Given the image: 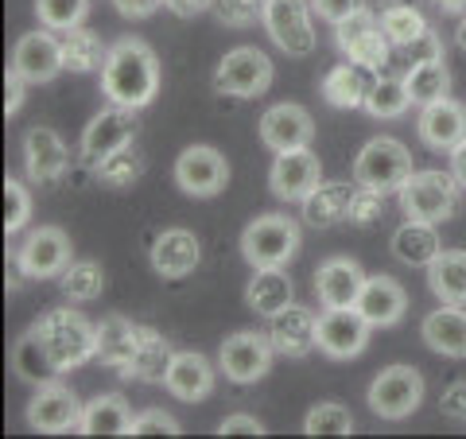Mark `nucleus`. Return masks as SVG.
I'll list each match as a JSON object with an SVG mask.
<instances>
[{"label":"nucleus","instance_id":"nucleus-6","mask_svg":"<svg viewBox=\"0 0 466 439\" xmlns=\"http://www.w3.org/2000/svg\"><path fill=\"white\" fill-rule=\"evenodd\" d=\"M334 39H339V51L350 63H358L366 70H385L392 39L385 36L381 16H373L370 8H361L354 16H346L342 24H334Z\"/></svg>","mask_w":466,"mask_h":439},{"label":"nucleus","instance_id":"nucleus-40","mask_svg":"<svg viewBox=\"0 0 466 439\" xmlns=\"http://www.w3.org/2000/svg\"><path fill=\"white\" fill-rule=\"evenodd\" d=\"M366 109L377 117V121H392V117H400V113L412 109V94H408L404 78H400V82L377 78L373 90H370V97H366Z\"/></svg>","mask_w":466,"mask_h":439},{"label":"nucleus","instance_id":"nucleus-21","mask_svg":"<svg viewBox=\"0 0 466 439\" xmlns=\"http://www.w3.org/2000/svg\"><path fill=\"white\" fill-rule=\"evenodd\" d=\"M94 358L113 370L116 377H137L133 362H137V323H128L121 315H106L97 323V342H94Z\"/></svg>","mask_w":466,"mask_h":439},{"label":"nucleus","instance_id":"nucleus-35","mask_svg":"<svg viewBox=\"0 0 466 439\" xmlns=\"http://www.w3.org/2000/svg\"><path fill=\"white\" fill-rule=\"evenodd\" d=\"M12 370L20 373V382H27V385H51L55 377H58V370H55V362H51V354L43 350V342H39V334H35V327L24 334V339L16 342V350H12Z\"/></svg>","mask_w":466,"mask_h":439},{"label":"nucleus","instance_id":"nucleus-50","mask_svg":"<svg viewBox=\"0 0 466 439\" xmlns=\"http://www.w3.org/2000/svg\"><path fill=\"white\" fill-rule=\"evenodd\" d=\"M440 408H443V416H451V420H466V382L447 385Z\"/></svg>","mask_w":466,"mask_h":439},{"label":"nucleus","instance_id":"nucleus-18","mask_svg":"<svg viewBox=\"0 0 466 439\" xmlns=\"http://www.w3.org/2000/svg\"><path fill=\"white\" fill-rule=\"evenodd\" d=\"M315 137V121L311 113L296 106V101H280L260 117V140L268 144L272 152H291V148H308Z\"/></svg>","mask_w":466,"mask_h":439},{"label":"nucleus","instance_id":"nucleus-8","mask_svg":"<svg viewBox=\"0 0 466 439\" xmlns=\"http://www.w3.org/2000/svg\"><path fill=\"white\" fill-rule=\"evenodd\" d=\"M272 339L260 331H238L229 334L218 350V365L233 385H253L272 370Z\"/></svg>","mask_w":466,"mask_h":439},{"label":"nucleus","instance_id":"nucleus-31","mask_svg":"<svg viewBox=\"0 0 466 439\" xmlns=\"http://www.w3.org/2000/svg\"><path fill=\"white\" fill-rule=\"evenodd\" d=\"M133 428V408L121 393H106V397H94L82 413V435H128Z\"/></svg>","mask_w":466,"mask_h":439},{"label":"nucleus","instance_id":"nucleus-30","mask_svg":"<svg viewBox=\"0 0 466 439\" xmlns=\"http://www.w3.org/2000/svg\"><path fill=\"white\" fill-rule=\"evenodd\" d=\"M373 90V82L366 78V66H358V63H339L330 70V75L323 78V101L334 109H361L366 106V97Z\"/></svg>","mask_w":466,"mask_h":439},{"label":"nucleus","instance_id":"nucleus-5","mask_svg":"<svg viewBox=\"0 0 466 439\" xmlns=\"http://www.w3.org/2000/svg\"><path fill=\"white\" fill-rule=\"evenodd\" d=\"M412 175V152L392 137H373L354 159V179L373 191H400L404 179Z\"/></svg>","mask_w":466,"mask_h":439},{"label":"nucleus","instance_id":"nucleus-12","mask_svg":"<svg viewBox=\"0 0 466 439\" xmlns=\"http://www.w3.org/2000/svg\"><path fill=\"white\" fill-rule=\"evenodd\" d=\"M370 346V319L358 307H327L319 315V350L330 358H358Z\"/></svg>","mask_w":466,"mask_h":439},{"label":"nucleus","instance_id":"nucleus-53","mask_svg":"<svg viewBox=\"0 0 466 439\" xmlns=\"http://www.w3.org/2000/svg\"><path fill=\"white\" fill-rule=\"evenodd\" d=\"M167 0H113V8L121 12L125 20H144V16H152L156 8H164Z\"/></svg>","mask_w":466,"mask_h":439},{"label":"nucleus","instance_id":"nucleus-13","mask_svg":"<svg viewBox=\"0 0 466 439\" xmlns=\"http://www.w3.org/2000/svg\"><path fill=\"white\" fill-rule=\"evenodd\" d=\"M137 137V109H125V106H113L101 109L90 125H86V137H82V159L86 164H97L113 152H121L125 144H133Z\"/></svg>","mask_w":466,"mask_h":439},{"label":"nucleus","instance_id":"nucleus-55","mask_svg":"<svg viewBox=\"0 0 466 439\" xmlns=\"http://www.w3.org/2000/svg\"><path fill=\"white\" fill-rule=\"evenodd\" d=\"M451 175H455V179H459V187L466 191V140L459 144L455 152H451Z\"/></svg>","mask_w":466,"mask_h":439},{"label":"nucleus","instance_id":"nucleus-33","mask_svg":"<svg viewBox=\"0 0 466 439\" xmlns=\"http://www.w3.org/2000/svg\"><path fill=\"white\" fill-rule=\"evenodd\" d=\"M428 284L443 303L466 307V253L462 249H443L428 265Z\"/></svg>","mask_w":466,"mask_h":439},{"label":"nucleus","instance_id":"nucleus-27","mask_svg":"<svg viewBox=\"0 0 466 439\" xmlns=\"http://www.w3.org/2000/svg\"><path fill=\"white\" fill-rule=\"evenodd\" d=\"M424 342L443 358H466V311L459 303L435 307L424 315Z\"/></svg>","mask_w":466,"mask_h":439},{"label":"nucleus","instance_id":"nucleus-49","mask_svg":"<svg viewBox=\"0 0 466 439\" xmlns=\"http://www.w3.org/2000/svg\"><path fill=\"white\" fill-rule=\"evenodd\" d=\"M400 51L412 58V63H435V58H443V43H440V36H435L431 27H428L424 36L412 39V43H408V47H400Z\"/></svg>","mask_w":466,"mask_h":439},{"label":"nucleus","instance_id":"nucleus-7","mask_svg":"<svg viewBox=\"0 0 466 439\" xmlns=\"http://www.w3.org/2000/svg\"><path fill=\"white\" fill-rule=\"evenodd\" d=\"M420 401H424V377H420V370H412V365H389L370 385V408L381 420L412 416Z\"/></svg>","mask_w":466,"mask_h":439},{"label":"nucleus","instance_id":"nucleus-43","mask_svg":"<svg viewBox=\"0 0 466 439\" xmlns=\"http://www.w3.org/2000/svg\"><path fill=\"white\" fill-rule=\"evenodd\" d=\"M303 432L308 435H350L354 432V420H350V413L342 404H315L308 420H303Z\"/></svg>","mask_w":466,"mask_h":439},{"label":"nucleus","instance_id":"nucleus-17","mask_svg":"<svg viewBox=\"0 0 466 439\" xmlns=\"http://www.w3.org/2000/svg\"><path fill=\"white\" fill-rule=\"evenodd\" d=\"M12 70H20L27 82H51L58 70H66L63 63V39L51 36V27H43V32H27L16 39V47H12Z\"/></svg>","mask_w":466,"mask_h":439},{"label":"nucleus","instance_id":"nucleus-46","mask_svg":"<svg viewBox=\"0 0 466 439\" xmlns=\"http://www.w3.org/2000/svg\"><path fill=\"white\" fill-rule=\"evenodd\" d=\"M381 207H385V191H373V187H354V199H350V222L358 226H373L381 218Z\"/></svg>","mask_w":466,"mask_h":439},{"label":"nucleus","instance_id":"nucleus-29","mask_svg":"<svg viewBox=\"0 0 466 439\" xmlns=\"http://www.w3.org/2000/svg\"><path fill=\"white\" fill-rule=\"evenodd\" d=\"M354 187L358 183H319L315 191L303 199V218H308V226L315 230H327V226H339L342 218H350V199H354Z\"/></svg>","mask_w":466,"mask_h":439},{"label":"nucleus","instance_id":"nucleus-57","mask_svg":"<svg viewBox=\"0 0 466 439\" xmlns=\"http://www.w3.org/2000/svg\"><path fill=\"white\" fill-rule=\"evenodd\" d=\"M455 43H459V47L466 51V16H462V24H459V32H455Z\"/></svg>","mask_w":466,"mask_h":439},{"label":"nucleus","instance_id":"nucleus-22","mask_svg":"<svg viewBox=\"0 0 466 439\" xmlns=\"http://www.w3.org/2000/svg\"><path fill=\"white\" fill-rule=\"evenodd\" d=\"M416 128H420V140H424L428 148L451 156L466 140V109L459 101L440 97V101H431V106H424Z\"/></svg>","mask_w":466,"mask_h":439},{"label":"nucleus","instance_id":"nucleus-14","mask_svg":"<svg viewBox=\"0 0 466 439\" xmlns=\"http://www.w3.org/2000/svg\"><path fill=\"white\" fill-rule=\"evenodd\" d=\"M70 260H75V253H70V238L58 226H39V230L27 233L24 245H20V265L32 281L63 276Z\"/></svg>","mask_w":466,"mask_h":439},{"label":"nucleus","instance_id":"nucleus-38","mask_svg":"<svg viewBox=\"0 0 466 439\" xmlns=\"http://www.w3.org/2000/svg\"><path fill=\"white\" fill-rule=\"evenodd\" d=\"M58 288H63V296L70 303H90L106 288V272H101L97 260H70L66 272L58 276Z\"/></svg>","mask_w":466,"mask_h":439},{"label":"nucleus","instance_id":"nucleus-52","mask_svg":"<svg viewBox=\"0 0 466 439\" xmlns=\"http://www.w3.org/2000/svg\"><path fill=\"white\" fill-rule=\"evenodd\" d=\"M24 75H20V70H12L8 66V75H5V113L8 117H16V109L24 106Z\"/></svg>","mask_w":466,"mask_h":439},{"label":"nucleus","instance_id":"nucleus-26","mask_svg":"<svg viewBox=\"0 0 466 439\" xmlns=\"http://www.w3.org/2000/svg\"><path fill=\"white\" fill-rule=\"evenodd\" d=\"M404 307H408V296L397 281L389 276H370L366 288L358 296V311L370 319V327H392L404 319Z\"/></svg>","mask_w":466,"mask_h":439},{"label":"nucleus","instance_id":"nucleus-37","mask_svg":"<svg viewBox=\"0 0 466 439\" xmlns=\"http://www.w3.org/2000/svg\"><path fill=\"white\" fill-rule=\"evenodd\" d=\"M106 43H101L94 32L86 27H70L63 36V63L66 70H78V75H90V70H101L106 66Z\"/></svg>","mask_w":466,"mask_h":439},{"label":"nucleus","instance_id":"nucleus-19","mask_svg":"<svg viewBox=\"0 0 466 439\" xmlns=\"http://www.w3.org/2000/svg\"><path fill=\"white\" fill-rule=\"evenodd\" d=\"M268 339L284 358H303L319 346V315L299 303H288L284 311L268 315Z\"/></svg>","mask_w":466,"mask_h":439},{"label":"nucleus","instance_id":"nucleus-51","mask_svg":"<svg viewBox=\"0 0 466 439\" xmlns=\"http://www.w3.org/2000/svg\"><path fill=\"white\" fill-rule=\"evenodd\" d=\"M218 432H222V435H265V424L238 413V416H226L222 424H218Z\"/></svg>","mask_w":466,"mask_h":439},{"label":"nucleus","instance_id":"nucleus-48","mask_svg":"<svg viewBox=\"0 0 466 439\" xmlns=\"http://www.w3.org/2000/svg\"><path fill=\"white\" fill-rule=\"evenodd\" d=\"M311 8H315V16H323L327 24H342L346 16L366 8V0H311Z\"/></svg>","mask_w":466,"mask_h":439},{"label":"nucleus","instance_id":"nucleus-4","mask_svg":"<svg viewBox=\"0 0 466 439\" xmlns=\"http://www.w3.org/2000/svg\"><path fill=\"white\" fill-rule=\"evenodd\" d=\"M459 179L451 171H412L400 187V210L416 222H447L459 210Z\"/></svg>","mask_w":466,"mask_h":439},{"label":"nucleus","instance_id":"nucleus-32","mask_svg":"<svg viewBox=\"0 0 466 439\" xmlns=\"http://www.w3.org/2000/svg\"><path fill=\"white\" fill-rule=\"evenodd\" d=\"M171 362H175V354H171V342L164 339V334L152 331V327H137V362H133L137 382L164 385Z\"/></svg>","mask_w":466,"mask_h":439},{"label":"nucleus","instance_id":"nucleus-42","mask_svg":"<svg viewBox=\"0 0 466 439\" xmlns=\"http://www.w3.org/2000/svg\"><path fill=\"white\" fill-rule=\"evenodd\" d=\"M86 8H90V0H35V16L43 27H51V32L82 27Z\"/></svg>","mask_w":466,"mask_h":439},{"label":"nucleus","instance_id":"nucleus-2","mask_svg":"<svg viewBox=\"0 0 466 439\" xmlns=\"http://www.w3.org/2000/svg\"><path fill=\"white\" fill-rule=\"evenodd\" d=\"M35 334L43 350L51 354L58 373L78 370L82 362L94 358V342H97V327H90L78 307H55V311L35 319Z\"/></svg>","mask_w":466,"mask_h":439},{"label":"nucleus","instance_id":"nucleus-36","mask_svg":"<svg viewBox=\"0 0 466 439\" xmlns=\"http://www.w3.org/2000/svg\"><path fill=\"white\" fill-rule=\"evenodd\" d=\"M404 86H408V94H412V106H431V101H440L447 97L451 90V75H447V66H443V58H435V63H412L408 66V75H404Z\"/></svg>","mask_w":466,"mask_h":439},{"label":"nucleus","instance_id":"nucleus-45","mask_svg":"<svg viewBox=\"0 0 466 439\" xmlns=\"http://www.w3.org/2000/svg\"><path fill=\"white\" fill-rule=\"evenodd\" d=\"M27 218H32V199H27L24 183L5 179V233L24 230Z\"/></svg>","mask_w":466,"mask_h":439},{"label":"nucleus","instance_id":"nucleus-41","mask_svg":"<svg viewBox=\"0 0 466 439\" xmlns=\"http://www.w3.org/2000/svg\"><path fill=\"white\" fill-rule=\"evenodd\" d=\"M140 171H144V159H140V152L133 148V144H125L121 152H113V156L94 164V175L106 187H133L140 179Z\"/></svg>","mask_w":466,"mask_h":439},{"label":"nucleus","instance_id":"nucleus-15","mask_svg":"<svg viewBox=\"0 0 466 439\" xmlns=\"http://www.w3.org/2000/svg\"><path fill=\"white\" fill-rule=\"evenodd\" d=\"M268 183H272V195L280 202H303L319 183H323V168H319V159L308 148L276 152Z\"/></svg>","mask_w":466,"mask_h":439},{"label":"nucleus","instance_id":"nucleus-3","mask_svg":"<svg viewBox=\"0 0 466 439\" xmlns=\"http://www.w3.org/2000/svg\"><path fill=\"white\" fill-rule=\"evenodd\" d=\"M241 253L253 269H284L299 253V226L288 214H260L241 233Z\"/></svg>","mask_w":466,"mask_h":439},{"label":"nucleus","instance_id":"nucleus-23","mask_svg":"<svg viewBox=\"0 0 466 439\" xmlns=\"http://www.w3.org/2000/svg\"><path fill=\"white\" fill-rule=\"evenodd\" d=\"M24 164H27V175H32L35 183H55L63 179L66 168H70V152L66 144L58 140V133H51V128H32V133L24 137Z\"/></svg>","mask_w":466,"mask_h":439},{"label":"nucleus","instance_id":"nucleus-1","mask_svg":"<svg viewBox=\"0 0 466 439\" xmlns=\"http://www.w3.org/2000/svg\"><path fill=\"white\" fill-rule=\"evenodd\" d=\"M159 90V63L148 43H140L133 36L116 39L106 66H101V94H106L113 106L125 109H144Z\"/></svg>","mask_w":466,"mask_h":439},{"label":"nucleus","instance_id":"nucleus-11","mask_svg":"<svg viewBox=\"0 0 466 439\" xmlns=\"http://www.w3.org/2000/svg\"><path fill=\"white\" fill-rule=\"evenodd\" d=\"M265 27L276 47L291 58H303L315 51V27H311L308 0H268Z\"/></svg>","mask_w":466,"mask_h":439},{"label":"nucleus","instance_id":"nucleus-56","mask_svg":"<svg viewBox=\"0 0 466 439\" xmlns=\"http://www.w3.org/2000/svg\"><path fill=\"white\" fill-rule=\"evenodd\" d=\"M443 12H466V0H435Z\"/></svg>","mask_w":466,"mask_h":439},{"label":"nucleus","instance_id":"nucleus-20","mask_svg":"<svg viewBox=\"0 0 466 439\" xmlns=\"http://www.w3.org/2000/svg\"><path fill=\"white\" fill-rule=\"evenodd\" d=\"M370 276L361 272L358 260L350 257H330L315 272V296L323 307H358V296Z\"/></svg>","mask_w":466,"mask_h":439},{"label":"nucleus","instance_id":"nucleus-54","mask_svg":"<svg viewBox=\"0 0 466 439\" xmlns=\"http://www.w3.org/2000/svg\"><path fill=\"white\" fill-rule=\"evenodd\" d=\"M167 8L175 12V16H183V20H195L207 8H214V0H167Z\"/></svg>","mask_w":466,"mask_h":439},{"label":"nucleus","instance_id":"nucleus-24","mask_svg":"<svg viewBox=\"0 0 466 439\" xmlns=\"http://www.w3.org/2000/svg\"><path fill=\"white\" fill-rule=\"evenodd\" d=\"M198 260H202V245L191 230H164L152 245V269L159 276H167V281L191 276L198 269Z\"/></svg>","mask_w":466,"mask_h":439},{"label":"nucleus","instance_id":"nucleus-47","mask_svg":"<svg viewBox=\"0 0 466 439\" xmlns=\"http://www.w3.org/2000/svg\"><path fill=\"white\" fill-rule=\"evenodd\" d=\"M128 435H179V424H175V416L159 413V408H148V413L133 416V428H128Z\"/></svg>","mask_w":466,"mask_h":439},{"label":"nucleus","instance_id":"nucleus-44","mask_svg":"<svg viewBox=\"0 0 466 439\" xmlns=\"http://www.w3.org/2000/svg\"><path fill=\"white\" fill-rule=\"evenodd\" d=\"M268 0H214V16L226 27H249L265 16Z\"/></svg>","mask_w":466,"mask_h":439},{"label":"nucleus","instance_id":"nucleus-28","mask_svg":"<svg viewBox=\"0 0 466 439\" xmlns=\"http://www.w3.org/2000/svg\"><path fill=\"white\" fill-rule=\"evenodd\" d=\"M440 253H443V245H440V233H435V222L408 218V222L392 233V257L408 269H428Z\"/></svg>","mask_w":466,"mask_h":439},{"label":"nucleus","instance_id":"nucleus-9","mask_svg":"<svg viewBox=\"0 0 466 439\" xmlns=\"http://www.w3.org/2000/svg\"><path fill=\"white\" fill-rule=\"evenodd\" d=\"M272 86V63L257 47H233L214 70V90L229 97H257Z\"/></svg>","mask_w":466,"mask_h":439},{"label":"nucleus","instance_id":"nucleus-39","mask_svg":"<svg viewBox=\"0 0 466 439\" xmlns=\"http://www.w3.org/2000/svg\"><path fill=\"white\" fill-rule=\"evenodd\" d=\"M381 27L392 39V47H408L412 39H420L428 32V20L420 16V8H412V5H385L381 8Z\"/></svg>","mask_w":466,"mask_h":439},{"label":"nucleus","instance_id":"nucleus-16","mask_svg":"<svg viewBox=\"0 0 466 439\" xmlns=\"http://www.w3.org/2000/svg\"><path fill=\"white\" fill-rule=\"evenodd\" d=\"M82 413L86 408L78 404V397L66 385H58V382L39 385L35 397L27 401V424H32L35 432H51V435L82 428Z\"/></svg>","mask_w":466,"mask_h":439},{"label":"nucleus","instance_id":"nucleus-10","mask_svg":"<svg viewBox=\"0 0 466 439\" xmlns=\"http://www.w3.org/2000/svg\"><path fill=\"white\" fill-rule=\"evenodd\" d=\"M226 179H229V164L222 159V152L210 148V144H191V148H183L179 159H175V183L195 199L222 195Z\"/></svg>","mask_w":466,"mask_h":439},{"label":"nucleus","instance_id":"nucleus-25","mask_svg":"<svg viewBox=\"0 0 466 439\" xmlns=\"http://www.w3.org/2000/svg\"><path fill=\"white\" fill-rule=\"evenodd\" d=\"M167 393L175 401H187V404H195L202 397H210V389H214V370H210V362L195 354V350H183V354H175L171 362V370H167Z\"/></svg>","mask_w":466,"mask_h":439},{"label":"nucleus","instance_id":"nucleus-34","mask_svg":"<svg viewBox=\"0 0 466 439\" xmlns=\"http://www.w3.org/2000/svg\"><path fill=\"white\" fill-rule=\"evenodd\" d=\"M291 296H296V291H291V281H288L284 269H257L249 288H245V303H249L253 311H260V315L284 311L288 303H296Z\"/></svg>","mask_w":466,"mask_h":439}]
</instances>
